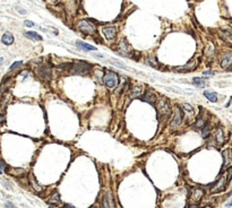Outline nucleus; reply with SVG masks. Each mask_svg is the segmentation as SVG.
I'll use <instances>...</instances> for the list:
<instances>
[{
  "instance_id": "nucleus-1",
  "label": "nucleus",
  "mask_w": 232,
  "mask_h": 208,
  "mask_svg": "<svg viewBox=\"0 0 232 208\" xmlns=\"http://www.w3.org/2000/svg\"><path fill=\"white\" fill-rule=\"evenodd\" d=\"M157 111H159V114L163 120L168 119L169 115H170V112H171L170 102L167 99H161L159 101V103H157Z\"/></svg>"
},
{
  "instance_id": "nucleus-2",
  "label": "nucleus",
  "mask_w": 232,
  "mask_h": 208,
  "mask_svg": "<svg viewBox=\"0 0 232 208\" xmlns=\"http://www.w3.org/2000/svg\"><path fill=\"white\" fill-rule=\"evenodd\" d=\"M70 69L74 74L86 75L91 70V65L84 61H78V62H74L70 65Z\"/></svg>"
},
{
  "instance_id": "nucleus-3",
  "label": "nucleus",
  "mask_w": 232,
  "mask_h": 208,
  "mask_svg": "<svg viewBox=\"0 0 232 208\" xmlns=\"http://www.w3.org/2000/svg\"><path fill=\"white\" fill-rule=\"evenodd\" d=\"M78 30L81 31L82 33L87 35H94L96 33V28L95 26L92 24L91 22L86 21V19H83V21H79L78 23Z\"/></svg>"
},
{
  "instance_id": "nucleus-4",
  "label": "nucleus",
  "mask_w": 232,
  "mask_h": 208,
  "mask_svg": "<svg viewBox=\"0 0 232 208\" xmlns=\"http://www.w3.org/2000/svg\"><path fill=\"white\" fill-rule=\"evenodd\" d=\"M118 83H119L118 75L113 71H107V74L104 75V84L107 85V87L114 88L118 86Z\"/></svg>"
},
{
  "instance_id": "nucleus-5",
  "label": "nucleus",
  "mask_w": 232,
  "mask_h": 208,
  "mask_svg": "<svg viewBox=\"0 0 232 208\" xmlns=\"http://www.w3.org/2000/svg\"><path fill=\"white\" fill-rule=\"evenodd\" d=\"M102 206L103 208H116V203H114V198L113 196L108 192L103 196V199H102Z\"/></svg>"
},
{
  "instance_id": "nucleus-6",
  "label": "nucleus",
  "mask_w": 232,
  "mask_h": 208,
  "mask_svg": "<svg viewBox=\"0 0 232 208\" xmlns=\"http://www.w3.org/2000/svg\"><path fill=\"white\" fill-rule=\"evenodd\" d=\"M118 51L120 54L122 56H126V57H129L130 56V53H131V49H130V45H129L126 41H121L120 43H119V47H118Z\"/></svg>"
},
{
  "instance_id": "nucleus-7",
  "label": "nucleus",
  "mask_w": 232,
  "mask_h": 208,
  "mask_svg": "<svg viewBox=\"0 0 232 208\" xmlns=\"http://www.w3.org/2000/svg\"><path fill=\"white\" fill-rule=\"evenodd\" d=\"M103 35L107 40H113L117 35V27L114 26H107L103 28Z\"/></svg>"
},
{
  "instance_id": "nucleus-8",
  "label": "nucleus",
  "mask_w": 232,
  "mask_h": 208,
  "mask_svg": "<svg viewBox=\"0 0 232 208\" xmlns=\"http://www.w3.org/2000/svg\"><path fill=\"white\" fill-rule=\"evenodd\" d=\"M227 179L225 177H221L220 180L214 184V188H212V192H220V191H223L225 186H227Z\"/></svg>"
},
{
  "instance_id": "nucleus-9",
  "label": "nucleus",
  "mask_w": 232,
  "mask_h": 208,
  "mask_svg": "<svg viewBox=\"0 0 232 208\" xmlns=\"http://www.w3.org/2000/svg\"><path fill=\"white\" fill-rule=\"evenodd\" d=\"M203 196H204V191L201 188H194L191 190V193H190V199L195 201V203H197V201L202 199Z\"/></svg>"
},
{
  "instance_id": "nucleus-10",
  "label": "nucleus",
  "mask_w": 232,
  "mask_h": 208,
  "mask_svg": "<svg viewBox=\"0 0 232 208\" xmlns=\"http://www.w3.org/2000/svg\"><path fill=\"white\" fill-rule=\"evenodd\" d=\"M181 121H182V114H181V110L179 108L176 109V111H174V117H173V120L171 122V126L173 128H176V127H179L180 126Z\"/></svg>"
},
{
  "instance_id": "nucleus-11",
  "label": "nucleus",
  "mask_w": 232,
  "mask_h": 208,
  "mask_svg": "<svg viewBox=\"0 0 232 208\" xmlns=\"http://www.w3.org/2000/svg\"><path fill=\"white\" fill-rule=\"evenodd\" d=\"M39 75H40V77H42V79H47V80H49V79L51 78V75H52L50 67H48V66H42V67H40Z\"/></svg>"
},
{
  "instance_id": "nucleus-12",
  "label": "nucleus",
  "mask_w": 232,
  "mask_h": 208,
  "mask_svg": "<svg viewBox=\"0 0 232 208\" xmlns=\"http://www.w3.org/2000/svg\"><path fill=\"white\" fill-rule=\"evenodd\" d=\"M142 100L145 101V102H147V103H150V104H154L155 101H156V96H155V94L152 91L147 89L146 93L143 95Z\"/></svg>"
},
{
  "instance_id": "nucleus-13",
  "label": "nucleus",
  "mask_w": 232,
  "mask_h": 208,
  "mask_svg": "<svg viewBox=\"0 0 232 208\" xmlns=\"http://www.w3.org/2000/svg\"><path fill=\"white\" fill-rule=\"evenodd\" d=\"M143 93H144V87L136 86V87H134L133 91L130 92V97H131V99H137V97L143 95Z\"/></svg>"
},
{
  "instance_id": "nucleus-14",
  "label": "nucleus",
  "mask_w": 232,
  "mask_h": 208,
  "mask_svg": "<svg viewBox=\"0 0 232 208\" xmlns=\"http://www.w3.org/2000/svg\"><path fill=\"white\" fill-rule=\"evenodd\" d=\"M76 45H77L79 49L84 50V51H95V50H96V48H95V47H93V45H90V44L85 43V42H81V41H78L77 43H76Z\"/></svg>"
},
{
  "instance_id": "nucleus-15",
  "label": "nucleus",
  "mask_w": 232,
  "mask_h": 208,
  "mask_svg": "<svg viewBox=\"0 0 232 208\" xmlns=\"http://www.w3.org/2000/svg\"><path fill=\"white\" fill-rule=\"evenodd\" d=\"M30 183H31V186L33 187V189H34L35 191L41 192V191L43 190V188L38 183V181H36V179H35V177L33 175V174H31V177H30Z\"/></svg>"
},
{
  "instance_id": "nucleus-16",
  "label": "nucleus",
  "mask_w": 232,
  "mask_h": 208,
  "mask_svg": "<svg viewBox=\"0 0 232 208\" xmlns=\"http://www.w3.org/2000/svg\"><path fill=\"white\" fill-rule=\"evenodd\" d=\"M1 41L5 45H10V44L14 43V36L10 33H5L1 37Z\"/></svg>"
},
{
  "instance_id": "nucleus-17",
  "label": "nucleus",
  "mask_w": 232,
  "mask_h": 208,
  "mask_svg": "<svg viewBox=\"0 0 232 208\" xmlns=\"http://www.w3.org/2000/svg\"><path fill=\"white\" fill-rule=\"evenodd\" d=\"M24 35H25L27 39L33 40V41H42V40H43L42 36H41V35H39L38 33H35V32H25V33H24Z\"/></svg>"
},
{
  "instance_id": "nucleus-18",
  "label": "nucleus",
  "mask_w": 232,
  "mask_h": 208,
  "mask_svg": "<svg viewBox=\"0 0 232 208\" xmlns=\"http://www.w3.org/2000/svg\"><path fill=\"white\" fill-rule=\"evenodd\" d=\"M231 63H232V53H229L227 56H224L223 60L221 62V66H222V68H229Z\"/></svg>"
},
{
  "instance_id": "nucleus-19",
  "label": "nucleus",
  "mask_w": 232,
  "mask_h": 208,
  "mask_svg": "<svg viewBox=\"0 0 232 208\" xmlns=\"http://www.w3.org/2000/svg\"><path fill=\"white\" fill-rule=\"evenodd\" d=\"M49 203L52 205H56V206H60L61 201H60V197H59V193L56 192L55 195L50 196V199H49Z\"/></svg>"
},
{
  "instance_id": "nucleus-20",
  "label": "nucleus",
  "mask_w": 232,
  "mask_h": 208,
  "mask_svg": "<svg viewBox=\"0 0 232 208\" xmlns=\"http://www.w3.org/2000/svg\"><path fill=\"white\" fill-rule=\"evenodd\" d=\"M204 96H205L208 101H211V102H216V101H217V95H216L215 92L205 91L204 92Z\"/></svg>"
},
{
  "instance_id": "nucleus-21",
  "label": "nucleus",
  "mask_w": 232,
  "mask_h": 208,
  "mask_svg": "<svg viewBox=\"0 0 232 208\" xmlns=\"http://www.w3.org/2000/svg\"><path fill=\"white\" fill-rule=\"evenodd\" d=\"M216 141L220 144V145H222L224 143V132L222 128H219L217 131H216Z\"/></svg>"
},
{
  "instance_id": "nucleus-22",
  "label": "nucleus",
  "mask_w": 232,
  "mask_h": 208,
  "mask_svg": "<svg viewBox=\"0 0 232 208\" xmlns=\"http://www.w3.org/2000/svg\"><path fill=\"white\" fill-rule=\"evenodd\" d=\"M223 157H224V164H223V170L227 167L229 165V163L231 162V155H230V152H229V149H227V151H224L223 152Z\"/></svg>"
},
{
  "instance_id": "nucleus-23",
  "label": "nucleus",
  "mask_w": 232,
  "mask_h": 208,
  "mask_svg": "<svg viewBox=\"0 0 232 208\" xmlns=\"http://www.w3.org/2000/svg\"><path fill=\"white\" fill-rule=\"evenodd\" d=\"M193 83L197 87H201V88H202V87H205V85H206V80L203 79V78H194Z\"/></svg>"
},
{
  "instance_id": "nucleus-24",
  "label": "nucleus",
  "mask_w": 232,
  "mask_h": 208,
  "mask_svg": "<svg viewBox=\"0 0 232 208\" xmlns=\"http://www.w3.org/2000/svg\"><path fill=\"white\" fill-rule=\"evenodd\" d=\"M195 66V60H191L189 65H186L185 67H181V68H177V71H181V73H185V71H188L190 70V68H193Z\"/></svg>"
},
{
  "instance_id": "nucleus-25",
  "label": "nucleus",
  "mask_w": 232,
  "mask_h": 208,
  "mask_svg": "<svg viewBox=\"0 0 232 208\" xmlns=\"http://www.w3.org/2000/svg\"><path fill=\"white\" fill-rule=\"evenodd\" d=\"M8 173L13 174V175H16V177H19L22 174L25 173V171L23 169H18V170H15V169H12L10 171H8Z\"/></svg>"
},
{
  "instance_id": "nucleus-26",
  "label": "nucleus",
  "mask_w": 232,
  "mask_h": 208,
  "mask_svg": "<svg viewBox=\"0 0 232 208\" xmlns=\"http://www.w3.org/2000/svg\"><path fill=\"white\" fill-rule=\"evenodd\" d=\"M210 130H211L210 126H205L204 128H203V131H202L203 138H207V137H208V135H210Z\"/></svg>"
},
{
  "instance_id": "nucleus-27",
  "label": "nucleus",
  "mask_w": 232,
  "mask_h": 208,
  "mask_svg": "<svg viewBox=\"0 0 232 208\" xmlns=\"http://www.w3.org/2000/svg\"><path fill=\"white\" fill-rule=\"evenodd\" d=\"M182 108H184V110H185L186 112H189V113H191V114H194V109L190 104H184Z\"/></svg>"
},
{
  "instance_id": "nucleus-28",
  "label": "nucleus",
  "mask_w": 232,
  "mask_h": 208,
  "mask_svg": "<svg viewBox=\"0 0 232 208\" xmlns=\"http://www.w3.org/2000/svg\"><path fill=\"white\" fill-rule=\"evenodd\" d=\"M205 122H206V121H205L204 119L199 118V119L197 120V122H196V126H197L198 128H201V127H204V126H205Z\"/></svg>"
},
{
  "instance_id": "nucleus-29",
  "label": "nucleus",
  "mask_w": 232,
  "mask_h": 208,
  "mask_svg": "<svg viewBox=\"0 0 232 208\" xmlns=\"http://www.w3.org/2000/svg\"><path fill=\"white\" fill-rule=\"evenodd\" d=\"M225 179H227V183H229V182L231 181V179H232V167L231 169H229V173H228V175L225 177Z\"/></svg>"
},
{
  "instance_id": "nucleus-30",
  "label": "nucleus",
  "mask_w": 232,
  "mask_h": 208,
  "mask_svg": "<svg viewBox=\"0 0 232 208\" xmlns=\"http://www.w3.org/2000/svg\"><path fill=\"white\" fill-rule=\"evenodd\" d=\"M22 63H23L22 61H17V62H14L13 65H12V67H10V70H14L15 68H17L18 66H21Z\"/></svg>"
},
{
  "instance_id": "nucleus-31",
  "label": "nucleus",
  "mask_w": 232,
  "mask_h": 208,
  "mask_svg": "<svg viewBox=\"0 0 232 208\" xmlns=\"http://www.w3.org/2000/svg\"><path fill=\"white\" fill-rule=\"evenodd\" d=\"M25 25L27 26V27H33V26H34V23L31 22V21H25Z\"/></svg>"
},
{
  "instance_id": "nucleus-32",
  "label": "nucleus",
  "mask_w": 232,
  "mask_h": 208,
  "mask_svg": "<svg viewBox=\"0 0 232 208\" xmlns=\"http://www.w3.org/2000/svg\"><path fill=\"white\" fill-rule=\"evenodd\" d=\"M6 208H17V207L14 204H12V203H7V204H6Z\"/></svg>"
},
{
  "instance_id": "nucleus-33",
  "label": "nucleus",
  "mask_w": 232,
  "mask_h": 208,
  "mask_svg": "<svg viewBox=\"0 0 232 208\" xmlns=\"http://www.w3.org/2000/svg\"><path fill=\"white\" fill-rule=\"evenodd\" d=\"M62 208H76V207H74L73 205H64Z\"/></svg>"
},
{
  "instance_id": "nucleus-34",
  "label": "nucleus",
  "mask_w": 232,
  "mask_h": 208,
  "mask_svg": "<svg viewBox=\"0 0 232 208\" xmlns=\"http://www.w3.org/2000/svg\"><path fill=\"white\" fill-rule=\"evenodd\" d=\"M204 75H214V71H204Z\"/></svg>"
},
{
  "instance_id": "nucleus-35",
  "label": "nucleus",
  "mask_w": 232,
  "mask_h": 208,
  "mask_svg": "<svg viewBox=\"0 0 232 208\" xmlns=\"http://www.w3.org/2000/svg\"><path fill=\"white\" fill-rule=\"evenodd\" d=\"M4 121H5V117H4V115H1V114H0V123H2Z\"/></svg>"
},
{
  "instance_id": "nucleus-36",
  "label": "nucleus",
  "mask_w": 232,
  "mask_h": 208,
  "mask_svg": "<svg viewBox=\"0 0 232 208\" xmlns=\"http://www.w3.org/2000/svg\"><path fill=\"white\" fill-rule=\"evenodd\" d=\"M17 10H18V11H19V13H22V14H26V11H25V10H23V9L18 8V7H17Z\"/></svg>"
},
{
  "instance_id": "nucleus-37",
  "label": "nucleus",
  "mask_w": 232,
  "mask_h": 208,
  "mask_svg": "<svg viewBox=\"0 0 232 208\" xmlns=\"http://www.w3.org/2000/svg\"><path fill=\"white\" fill-rule=\"evenodd\" d=\"M231 206H232V199L229 201L228 204H227V207H231Z\"/></svg>"
},
{
  "instance_id": "nucleus-38",
  "label": "nucleus",
  "mask_w": 232,
  "mask_h": 208,
  "mask_svg": "<svg viewBox=\"0 0 232 208\" xmlns=\"http://www.w3.org/2000/svg\"><path fill=\"white\" fill-rule=\"evenodd\" d=\"M0 173H2V164H1V162H0Z\"/></svg>"
},
{
  "instance_id": "nucleus-39",
  "label": "nucleus",
  "mask_w": 232,
  "mask_h": 208,
  "mask_svg": "<svg viewBox=\"0 0 232 208\" xmlns=\"http://www.w3.org/2000/svg\"><path fill=\"white\" fill-rule=\"evenodd\" d=\"M2 62H4V59H2V58H0V65H1Z\"/></svg>"
},
{
  "instance_id": "nucleus-40",
  "label": "nucleus",
  "mask_w": 232,
  "mask_h": 208,
  "mask_svg": "<svg viewBox=\"0 0 232 208\" xmlns=\"http://www.w3.org/2000/svg\"><path fill=\"white\" fill-rule=\"evenodd\" d=\"M91 208H95V207H91Z\"/></svg>"
}]
</instances>
